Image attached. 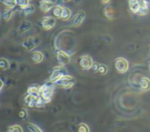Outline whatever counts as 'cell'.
<instances>
[{
	"instance_id": "obj_1",
	"label": "cell",
	"mask_w": 150,
	"mask_h": 132,
	"mask_svg": "<svg viewBox=\"0 0 150 132\" xmlns=\"http://www.w3.org/2000/svg\"><path fill=\"white\" fill-rule=\"evenodd\" d=\"M54 86H55L54 82L49 81L48 82H46L42 86L39 87L40 97L45 104L51 102V99H52V96L54 94Z\"/></svg>"
},
{
	"instance_id": "obj_2",
	"label": "cell",
	"mask_w": 150,
	"mask_h": 132,
	"mask_svg": "<svg viewBox=\"0 0 150 132\" xmlns=\"http://www.w3.org/2000/svg\"><path fill=\"white\" fill-rule=\"evenodd\" d=\"M75 82H76V80L73 76H70L69 74H65V75L62 76L59 80H57L54 82V84H55V86H58L61 88H69L74 86Z\"/></svg>"
},
{
	"instance_id": "obj_3",
	"label": "cell",
	"mask_w": 150,
	"mask_h": 132,
	"mask_svg": "<svg viewBox=\"0 0 150 132\" xmlns=\"http://www.w3.org/2000/svg\"><path fill=\"white\" fill-rule=\"evenodd\" d=\"M65 74H68L67 69H66L63 66L60 65V66H58V67H54V69H53V71H52V74H51V75H50L49 81H53V82H55L57 80H59L62 76L65 75Z\"/></svg>"
},
{
	"instance_id": "obj_4",
	"label": "cell",
	"mask_w": 150,
	"mask_h": 132,
	"mask_svg": "<svg viewBox=\"0 0 150 132\" xmlns=\"http://www.w3.org/2000/svg\"><path fill=\"white\" fill-rule=\"evenodd\" d=\"M115 69L118 73H120V74H123V73H126L128 69V67H129V64H128V61L124 59V58H118L116 59L115 60Z\"/></svg>"
},
{
	"instance_id": "obj_5",
	"label": "cell",
	"mask_w": 150,
	"mask_h": 132,
	"mask_svg": "<svg viewBox=\"0 0 150 132\" xmlns=\"http://www.w3.org/2000/svg\"><path fill=\"white\" fill-rule=\"evenodd\" d=\"M94 62L90 55H83L79 60V65L83 69H90L92 67Z\"/></svg>"
},
{
	"instance_id": "obj_6",
	"label": "cell",
	"mask_w": 150,
	"mask_h": 132,
	"mask_svg": "<svg viewBox=\"0 0 150 132\" xmlns=\"http://www.w3.org/2000/svg\"><path fill=\"white\" fill-rule=\"evenodd\" d=\"M56 59L58 63L62 66H65L69 64L70 61V57L69 56L68 53H66L63 51H58L56 53Z\"/></svg>"
},
{
	"instance_id": "obj_7",
	"label": "cell",
	"mask_w": 150,
	"mask_h": 132,
	"mask_svg": "<svg viewBox=\"0 0 150 132\" xmlns=\"http://www.w3.org/2000/svg\"><path fill=\"white\" fill-rule=\"evenodd\" d=\"M55 25V18L53 17H44L41 21V26L45 30L53 29Z\"/></svg>"
},
{
	"instance_id": "obj_8",
	"label": "cell",
	"mask_w": 150,
	"mask_h": 132,
	"mask_svg": "<svg viewBox=\"0 0 150 132\" xmlns=\"http://www.w3.org/2000/svg\"><path fill=\"white\" fill-rule=\"evenodd\" d=\"M39 5H40V11L46 13V12H48L51 10V8H53L54 3L51 2L50 0H41L40 1Z\"/></svg>"
},
{
	"instance_id": "obj_9",
	"label": "cell",
	"mask_w": 150,
	"mask_h": 132,
	"mask_svg": "<svg viewBox=\"0 0 150 132\" xmlns=\"http://www.w3.org/2000/svg\"><path fill=\"white\" fill-rule=\"evenodd\" d=\"M84 18H85V12L83 11H77L73 18V25L75 26H79L83 23Z\"/></svg>"
},
{
	"instance_id": "obj_10",
	"label": "cell",
	"mask_w": 150,
	"mask_h": 132,
	"mask_svg": "<svg viewBox=\"0 0 150 132\" xmlns=\"http://www.w3.org/2000/svg\"><path fill=\"white\" fill-rule=\"evenodd\" d=\"M38 99H39V96L27 94V95L25 97V103L29 108H33V107H36Z\"/></svg>"
},
{
	"instance_id": "obj_11",
	"label": "cell",
	"mask_w": 150,
	"mask_h": 132,
	"mask_svg": "<svg viewBox=\"0 0 150 132\" xmlns=\"http://www.w3.org/2000/svg\"><path fill=\"white\" fill-rule=\"evenodd\" d=\"M36 40L33 37H29L27 38L25 40L23 41L22 43V46L26 49V50H33L35 46H36Z\"/></svg>"
},
{
	"instance_id": "obj_12",
	"label": "cell",
	"mask_w": 150,
	"mask_h": 132,
	"mask_svg": "<svg viewBox=\"0 0 150 132\" xmlns=\"http://www.w3.org/2000/svg\"><path fill=\"white\" fill-rule=\"evenodd\" d=\"M140 88L143 91H148L150 89V80L147 77H143L140 81Z\"/></svg>"
},
{
	"instance_id": "obj_13",
	"label": "cell",
	"mask_w": 150,
	"mask_h": 132,
	"mask_svg": "<svg viewBox=\"0 0 150 132\" xmlns=\"http://www.w3.org/2000/svg\"><path fill=\"white\" fill-rule=\"evenodd\" d=\"M43 58H44V56H43L42 53H40L39 51H34L32 53V55H31V59H32V60L34 63H40V62H41L43 60Z\"/></svg>"
},
{
	"instance_id": "obj_14",
	"label": "cell",
	"mask_w": 150,
	"mask_h": 132,
	"mask_svg": "<svg viewBox=\"0 0 150 132\" xmlns=\"http://www.w3.org/2000/svg\"><path fill=\"white\" fill-rule=\"evenodd\" d=\"M128 4H129V8L131 11L134 13H137L141 7L138 0H128Z\"/></svg>"
},
{
	"instance_id": "obj_15",
	"label": "cell",
	"mask_w": 150,
	"mask_h": 132,
	"mask_svg": "<svg viewBox=\"0 0 150 132\" xmlns=\"http://www.w3.org/2000/svg\"><path fill=\"white\" fill-rule=\"evenodd\" d=\"M31 27H32V23L30 21L25 20L20 24V25L18 27V31H19V32H25L29 31L31 29Z\"/></svg>"
},
{
	"instance_id": "obj_16",
	"label": "cell",
	"mask_w": 150,
	"mask_h": 132,
	"mask_svg": "<svg viewBox=\"0 0 150 132\" xmlns=\"http://www.w3.org/2000/svg\"><path fill=\"white\" fill-rule=\"evenodd\" d=\"M22 9V12H23V14L24 15H30V14H32V13H33L34 12V11H35V7H34V5H33V4H28V5H26L25 7H24V8H21Z\"/></svg>"
},
{
	"instance_id": "obj_17",
	"label": "cell",
	"mask_w": 150,
	"mask_h": 132,
	"mask_svg": "<svg viewBox=\"0 0 150 132\" xmlns=\"http://www.w3.org/2000/svg\"><path fill=\"white\" fill-rule=\"evenodd\" d=\"M105 15L107 18L109 19H112L114 18V10L111 7V6H106L105 8Z\"/></svg>"
},
{
	"instance_id": "obj_18",
	"label": "cell",
	"mask_w": 150,
	"mask_h": 132,
	"mask_svg": "<svg viewBox=\"0 0 150 132\" xmlns=\"http://www.w3.org/2000/svg\"><path fill=\"white\" fill-rule=\"evenodd\" d=\"M12 14H13V10L11 9V8H7V9L3 12L2 17H3V18H4V21H8V20L11 19Z\"/></svg>"
},
{
	"instance_id": "obj_19",
	"label": "cell",
	"mask_w": 150,
	"mask_h": 132,
	"mask_svg": "<svg viewBox=\"0 0 150 132\" xmlns=\"http://www.w3.org/2000/svg\"><path fill=\"white\" fill-rule=\"evenodd\" d=\"M62 9L63 7H62L61 5H56L54 7L53 10V15L56 18H61L62 17Z\"/></svg>"
},
{
	"instance_id": "obj_20",
	"label": "cell",
	"mask_w": 150,
	"mask_h": 132,
	"mask_svg": "<svg viewBox=\"0 0 150 132\" xmlns=\"http://www.w3.org/2000/svg\"><path fill=\"white\" fill-rule=\"evenodd\" d=\"M70 17H71V11L67 7H63L61 18L63 19V20H68Z\"/></svg>"
},
{
	"instance_id": "obj_21",
	"label": "cell",
	"mask_w": 150,
	"mask_h": 132,
	"mask_svg": "<svg viewBox=\"0 0 150 132\" xmlns=\"http://www.w3.org/2000/svg\"><path fill=\"white\" fill-rule=\"evenodd\" d=\"M3 4L7 8L13 9L18 4V0H3Z\"/></svg>"
},
{
	"instance_id": "obj_22",
	"label": "cell",
	"mask_w": 150,
	"mask_h": 132,
	"mask_svg": "<svg viewBox=\"0 0 150 132\" xmlns=\"http://www.w3.org/2000/svg\"><path fill=\"white\" fill-rule=\"evenodd\" d=\"M27 94L29 95H36L39 96V87L37 86H30L27 89Z\"/></svg>"
},
{
	"instance_id": "obj_23",
	"label": "cell",
	"mask_w": 150,
	"mask_h": 132,
	"mask_svg": "<svg viewBox=\"0 0 150 132\" xmlns=\"http://www.w3.org/2000/svg\"><path fill=\"white\" fill-rule=\"evenodd\" d=\"M9 67H10V63H9V61H8L6 59L2 58V59L0 60V68H1L2 70H6V69H8Z\"/></svg>"
},
{
	"instance_id": "obj_24",
	"label": "cell",
	"mask_w": 150,
	"mask_h": 132,
	"mask_svg": "<svg viewBox=\"0 0 150 132\" xmlns=\"http://www.w3.org/2000/svg\"><path fill=\"white\" fill-rule=\"evenodd\" d=\"M26 128H27V130H28L30 132L42 131V130H41V129H40L37 125H35V124H28L26 125Z\"/></svg>"
},
{
	"instance_id": "obj_25",
	"label": "cell",
	"mask_w": 150,
	"mask_h": 132,
	"mask_svg": "<svg viewBox=\"0 0 150 132\" xmlns=\"http://www.w3.org/2000/svg\"><path fill=\"white\" fill-rule=\"evenodd\" d=\"M7 131L9 132H22L23 131V129H22L19 125L15 124V125L10 126V127L7 129Z\"/></svg>"
},
{
	"instance_id": "obj_26",
	"label": "cell",
	"mask_w": 150,
	"mask_h": 132,
	"mask_svg": "<svg viewBox=\"0 0 150 132\" xmlns=\"http://www.w3.org/2000/svg\"><path fill=\"white\" fill-rule=\"evenodd\" d=\"M91 131L89 126L85 124H79L78 126V129H77V131L78 132H89Z\"/></svg>"
},
{
	"instance_id": "obj_27",
	"label": "cell",
	"mask_w": 150,
	"mask_h": 132,
	"mask_svg": "<svg viewBox=\"0 0 150 132\" xmlns=\"http://www.w3.org/2000/svg\"><path fill=\"white\" fill-rule=\"evenodd\" d=\"M108 72V67L107 66L104 65V64H100L98 67V73L100 74H105Z\"/></svg>"
},
{
	"instance_id": "obj_28",
	"label": "cell",
	"mask_w": 150,
	"mask_h": 132,
	"mask_svg": "<svg viewBox=\"0 0 150 132\" xmlns=\"http://www.w3.org/2000/svg\"><path fill=\"white\" fill-rule=\"evenodd\" d=\"M148 12H149V7H142V6H141L139 11H138V12H137V14H139L141 16H144Z\"/></svg>"
},
{
	"instance_id": "obj_29",
	"label": "cell",
	"mask_w": 150,
	"mask_h": 132,
	"mask_svg": "<svg viewBox=\"0 0 150 132\" xmlns=\"http://www.w3.org/2000/svg\"><path fill=\"white\" fill-rule=\"evenodd\" d=\"M30 0H18V4L20 8H24L29 4Z\"/></svg>"
},
{
	"instance_id": "obj_30",
	"label": "cell",
	"mask_w": 150,
	"mask_h": 132,
	"mask_svg": "<svg viewBox=\"0 0 150 132\" xmlns=\"http://www.w3.org/2000/svg\"><path fill=\"white\" fill-rule=\"evenodd\" d=\"M18 116H19V117H20L21 119H26V118H27V112H26V110H24V109H22V110L19 111Z\"/></svg>"
},
{
	"instance_id": "obj_31",
	"label": "cell",
	"mask_w": 150,
	"mask_h": 132,
	"mask_svg": "<svg viewBox=\"0 0 150 132\" xmlns=\"http://www.w3.org/2000/svg\"><path fill=\"white\" fill-rule=\"evenodd\" d=\"M138 1H139L140 6H142V7H149L150 4V0H138Z\"/></svg>"
},
{
	"instance_id": "obj_32",
	"label": "cell",
	"mask_w": 150,
	"mask_h": 132,
	"mask_svg": "<svg viewBox=\"0 0 150 132\" xmlns=\"http://www.w3.org/2000/svg\"><path fill=\"white\" fill-rule=\"evenodd\" d=\"M98 67H99V65H98V63H94L91 68H92L95 72H98Z\"/></svg>"
},
{
	"instance_id": "obj_33",
	"label": "cell",
	"mask_w": 150,
	"mask_h": 132,
	"mask_svg": "<svg viewBox=\"0 0 150 132\" xmlns=\"http://www.w3.org/2000/svg\"><path fill=\"white\" fill-rule=\"evenodd\" d=\"M82 0H74V3L75 4H80Z\"/></svg>"
},
{
	"instance_id": "obj_34",
	"label": "cell",
	"mask_w": 150,
	"mask_h": 132,
	"mask_svg": "<svg viewBox=\"0 0 150 132\" xmlns=\"http://www.w3.org/2000/svg\"><path fill=\"white\" fill-rule=\"evenodd\" d=\"M100 1H101V2H102L103 4H106V3H108V2H109L110 0H100Z\"/></svg>"
},
{
	"instance_id": "obj_35",
	"label": "cell",
	"mask_w": 150,
	"mask_h": 132,
	"mask_svg": "<svg viewBox=\"0 0 150 132\" xmlns=\"http://www.w3.org/2000/svg\"><path fill=\"white\" fill-rule=\"evenodd\" d=\"M3 87H4V82H3V81H1V87H0V88L2 89V88H3Z\"/></svg>"
},
{
	"instance_id": "obj_36",
	"label": "cell",
	"mask_w": 150,
	"mask_h": 132,
	"mask_svg": "<svg viewBox=\"0 0 150 132\" xmlns=\"http://www.w3.org/2000/svg\"><path fill=\"white\" fill-rule=\"evenodd\" d=\"M50 1H51V2H53V3H54H54H56V2H57V0H50Z\"/></svg>"
},
{
	"instance_id": "obj_37",
	"label": "cell",
	"mask_w": 150,
	"mask_h": 132,
	"mask_svg": "<svg viewBox=\"0 0 150 132\" xmlns=\"http://www.w3.org/2000/svg\"><path fill=\"white\" fill-rule=\"evenodd\" d=\"M149 72H150V61H149Z\"/></svg>"
},
{
	"instance_id": "obj_38",
	"label": "cell",
	"mask_w": 150,
	"mask_h": 132,
	"mask_svg": "<svg viewBox=\"0 0 150 132\" xmlns=\"http://www.w3.org/2000/svg\"><path fill=\"white\" fill-rule=\"evenodd\" d=\"M65 1H70V0H65Z\"/></svg>"
},
{
	"instance_id": "obj_39",
	"label": "cell",
	"mask_w": 150,
	"mask_h": 132,
	"mask_svg": "<svg viewBox=\"0 0 150 132\" xmlns=\"http://www.w3.org/2000/svg\"><path fill=\"white\" fill-rule=\"evenodd\" d=\"M149 52H150V47H149Z\"/></svg>"
},
{
	"instance_id": "obj_40",
	"label": "cell",
	"mask_w": 150,
	"mask_h": 132,
	"mask_svg": "<svg viewBox=\"0 0 150 132\" xmlns=\"http://www.w3.org/2000/svg\"><path fill=\"white\" fill-rule=\"evenodd\" d=\"M30 1H31V0H30Z\"/></svg>"
}]
</instances>
